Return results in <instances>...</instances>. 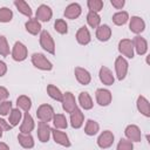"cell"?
I'll list each match as a JSON object with an SVG mask.
<instances>
[{
    "instance_id": "cell-1",
    "label": "cell",
    "mask_w": 150,
    "mask_h": 150,
    "mask_svg": "<svg viewBox=\"0 0 150 150\" xmlns=\"http://www.w3.org/2000/svg\"><path fill=\"white\" fill-rule=\"evenodd\" d=\"M32 63L35 68L41 70H52L53 68L52 62L41 53H34L32 55Z\"/></svg>"
},
{
    "instance_id": "cell-2",
    "label": "cell",
    "mask_w": 150,
    "mask_h": 150,
    "mask_svg": "<svg viewBox=\"0 0 150 150\" xmlns=\"http://www.w3.org/2000/svg\"><path fill=\"white\" fill-rule=\"evenodd\" d=\"M40 45L49 54H55V42L49 32L42 30L40 33Z\"/></svg>"
},
{
    "instance_id": "cell-3",
    "label": "cell",
    "mask_w": 150,
    "mask_h": 150,
    "mask_svg": "<svg viewBox=\"0 0 150 150\" xmlns=\"http://www.w3.org/2000/svg\"><path fill=\"white\" fill-rule=\"evenodd\" d=\"M54 115H55V114H54L53 107H52L50 104H47V103L41 104V105L38 108V110H36V116H38V118H39L41 122H46V123L50 122V121L53 120Z\"/></svg>"
},
{
    "instance_id": "cell-4",
    "label": "cell",
    "mask_w": 150,
    "mask_h": 150,
    "mask_svg": "<svg viewBox=\"0 0 150 150\" xmlns=\"http://www.w3.org/2000/svg\"><path fill=\"white\" fill-rule=\"evenodd\" d=\"M27 55H28L27 47L22 42H20V41L15 42L14 46H13V49H12V57H13V60L18 61V62H21V61L27 59Z\"/></svg>"
},
{
    "instance_id": "cell-5",
    "label": "cell",
    "mask_w": 150,
    "mask_h": 150,
    "mask_svg": "<svg viewBox=\"0 0 150 150\" xmlns=\"http://www.w3.org/2000/svg\"><path fill=\"white\" fill-rule=\"evenodd\" d=\"M128 61L123 57V56H117L115 60V71L117 75V79L120 81L124 80V77L127 76L128 73Z\"/></svg>"
},
{
    "instance_id": "cell-6",
    "label": "cell",
    "mask_w": 150,
    "mask_h": 150,
    "mask_svg": "<svg viewBox=\"0 0 150 150\" xmlns=\"http://www.w3.org/2000/svg\"><path fill=\"white\" fill-rule=\"evenodd\" d=\"M61 103H62V108L66 112H71L75 108H77V104H76V100L74 97V95L70 93V91H66L63 95H62V100H61Z\"/></svg>"
},
{
    "instance_id": "cell-7",
    "label": "cell",
    "mask_w": 150,
    "mask_h": 150,
    "mask_svg": "<svg viewBox=\"0 0 150 150\" xmlns=\"http://www.w3.org/2000/svg\"><path fill=\"white\" fill-rule=\"evenodd\" d=\"M118 52L128 57V59H132L134 57V46H132V41L129 39H122L118 42Z\"/></svg>"
},
{
    "instance_id": "cell-8",
    "label": "cell",
    "mask_w": 150,
    "mask_h": 150,
    "mask_svg": "<svg viewBox=\"0 0 150 150\" xmlns=\"http://www.w3.org/2000/svg\"><path fill=\"white\" fill-rule=\"evenodd\" d=\"M95 96H96V102L101 107H107L111 103L112 97H111V93L108 89H103V88L97 89L95 93Z\"/></svg>"
},
{
    "instance_id": "cell-9",
    "label": "cell",
    "mask_w": 150,
    "mask_h": 150,
    "mask_svg": "<svg viewBox=\"0 0 150 150\" xmlns=\"http://www.w3.org/2000/svg\"><path fill=\"white\" fill-rule=\"evenodd\" d=\"M114 134L109 130H104L97 138V145L101 149H108L114 143Z\"/></svg>"
},
{
    "instance_id": "cell-10",
    "label": "cell",
    "mask_w": 150,
    "mask_h": 150,
    "mask_svg": "<svg viewBox=\"0 0 150 150\" xmlns=\"http://www.w3.org/2000/svg\"><path fill=\"white\" fill-rule=\"evenodd\" d=\"M53 16V12H52V8L47 5H40L36 9V13H35V19H38L39 21H42V22H47L52 19Z\"/></svg>"
},
{
    "instance_id": "cell-11",
    "label": "cell",
    "mask_w": 150,
    "mask_h": 150,
    "mask_svg": "<svg viewBox=\"0 0 150 150\" xmlns=\"http://www.w3.org/2000/svg\"><path fill=\"white\" fill-rule=\"evenodd\" d=\"M74 74H75V77H76L77 82L81 83V84H83V86L89 84L90 81H91V75H90V73H89L87 69L82 68V67H75Z\"/></svg>"
},
{
    "instance_id": "cell-12",
    "label": "cell",
    "mask_w": 150,
    "mask_h": 150,
    "mask_svg": "<svg viewBox=\"0 0 150 150\" xmlns=\"http://www.w3.org/2000/svg\"><path fill=\"white\" fill-rule=\"evenodd\" d=\"M50 134H52V129L48 125V123L40 121L39 124H38V137H39V141L42 142V143L48 142V139L50 137Z\"/></svg>"
},
{
    "instance_id": "cell-13",
    "label": "cell",
    "mask_w": 150,
    "mask_h": 150,
    "mask_svg": "<svg viewBox=\"0 0 150 150\" xmlns=\"http://www.w3.org/2000/svg\"><path fill=\"white\" fill-rule=\"evenodd\" d=\"M125 136H127V139L131 141V142H141V138H142V132L139 130V128L135 124H129L125 130Z\"/></svg>"
},
{
    "instance_id": "cell-14",
    "label": "cell",
    "mask_w": 150,
    "mask_h": 150,
    "mask_svg": "<svg viewBox=\"0 0 150 150\" xmlns=\"http://www.w3.org/2000/svg\"><path fill=\"white\" fill-rule=\"evenodd\" d=\"M129 29L134 34H139L145 29V22L142 18L139 16H131L130 22H129Z\"/></svg>"
},
{
    "instance_id": "cell-15",
    "label": "cell",
    "mask_w": 150,
    "mask_h": 150,
    "mask_svg": "<svg viewBox=\"0 0 150 150\" xmlns=\"http://www.w3.org/2000/svg\"><path fill=\"white\" fill-rule=\"evenodd\" d=\"M84 121V115L82 112V110L80 108H75L71 112H70V124L73 128L79 129L82 127Z\"/></svg>"
},
{
    "instance_id": "cell-16",
    "label": "cell",
    "mask_w": 150,
    "mask_h": 150,
    "mask_svg": "<svg viewBox=\"0 0 150 150\" xmlns=\"http://www.w3.org/2000/svg\"><path fill=\"white\" fill-rule=\"evenodd\" d=\"M81 12H82V8L81 6L77 4V2H73L70 5H68L64 9V16L67 19H70V20H74V19H77L80 15H81Z\"/></svg>"
},
{
    "instance_id": "cell-17",
    "label": "cell",
    "mask_w": 150,
    "mask_h": 150,
    "mask_svg": "<svg viewBox=\"0 0 150 150\" xmlns=\"http://www.w3.org/2000/svg\"><path fill=\"white\" fill-rule=\"evenodd\" d=\"M132 46H134V49L136 50V53L138 55H144L148 52V42L144 38H142L139 35H136L134 38Z\"/></svg>"
},
{
    "instance_id": "cell-18",
    "label": "cell",
    "mask_w": 150,
    "mask_h": 150,
    "mask_svg": "<svg viewBox=\"0 0 150 150\" xmlns=\"http://www.w3.org/2000/svg\"><path fill=\"white\" fill-rule=\"evenodd\" d=\"M52 135H53V138L55 141V143L62 145V146H70V141H69V137L67 136L66 132L59 130V129H52Z\"/></svg>"
},
{
    "instance_id": "cell-19",
    "label": "cell",
    "mask_w": 150,
    "mask_h": 150,
    "mask_svg": "<svg viewBox=\"0 0 150 150\" xmlns=\"http://www.w3.org/2000/svg\"><path fill=\"white\" fill-rule=\"evenodd\" d=\"M98 76H100V80L103 84H105V86H112L114 84L115 77L112 75V71L108 67H101Z\"/></svg>"
},
{
    "instance_id": "cell-20",
    "label": "cell",
    "mask_w": 150,
    "mask_h": 150,
    "mask_svg": "<svg viewBox=\"0 0 150 150\" xmlns=\"http://www.w3.org/2000/svg\"><path fill=\"white\" fill-rule=\"evenodd\" d=\"M34 127H35V123H34L33 117L30 116L29 112H25L23 121H22L21 127H20V132H22V134H30V131H33Z\"/></svg>"
},
{
    "instance_id": "cell-21",
    "label": "cell",
    "mask_w": 150,
    "mask_h": 150,
    "mask_svg": "<svg viewBox=\"0 0 150 150\" xmlns=\"http://www.w3.org/2000/svg\"><path fill=\"white\" fill-rule=\"evenodd\" d=\"M111 36V28L108 26V25H100L97 28H96V38L97 40L102 41V42H105L110 39Z\"/></svg>"
},
{
    "instance_id": "cell-22",
    "label": "cell",
    "mask_w": 150,
    "mask_h": 150,
    "mask_svg": "<svg viewBox=\"0 0 150 150\" xmlns=\"http://www.w3.org/2000/svg\"><path fill=\"white\" fill-rule=\"evenodd\" d=\"M25 27H26V30L32 34V35H38L40 32H41V23L38 19L35 18H30L26 23H25Z\"/></svg>"
},
{
    "instance_id": "cell-23",
    "label": "cell",
    "mask_w": 150,
    "mask_h": 150,
    "mask_svg": "<svg viewBox=\"0 0 150 150\" xmlns=\"http://www.w3.org/2000/svg\"><path fill=\"white\" fill-rule=\"evenodd\" d=\"M137 109L138 111L144 115L145 117H150V105H149V101L144 97V96H138L137 97V102H136Z\"/></svg>"
},
{
    "instance_id": "cell-24",
    "label": "cell",
    "mask_w": 150,
    "mask_h": 150,
    "mask_svg": "<svg viewBox=\"0 0 150 150\" xmlns=\"http://www.w3.org/2000/svg\"><path fill=\"white\" fill-rule=\"evenodd\" d=\"M76 40L82 46H86V45H88L90 42V40H91L90 33H89V30H88V28L86 26H82L77 30V33H76Z\"/></svg>"
},
{
    "instance_id": "cell-25",
    "label": "cell",
    "mask_w": 150,
    "mask_h": 150,
    "mask_svg": "<svg viewBox=\"0 0 150 150\" xmlns=\"http://www.w3.org/2000/svg\"><path fill=\"white\" fill-rule=\"evenodd\" d=\"M18 141L20 145L25 149H32L34 146V138L30 134H22L20 132L18 135Z\"/></svg>"
},
{
    "instance_id": "cell-26",
    "label": "cell",
    "mask_w": 150,
    "mask_h": 150,
    "mask_svg": "<svg viewBox=\"0 0 150 150\" xmlns=\"http://www.w3.org/2000/svg\"><path fill=\"white\" fill-rule=\"evenodd\" d=\"M79 103H80V105H81L84 110H89V109H91L93 105H94L93 100H91L90 95H89L87 91L80 93V95H79Z\"/></svg>"
},
{
    "instance_id": "cell-27",
    "label": "cell",
    "mask_w": 150,
    "mask_h": 150,
    "mask_svg": "<svg viewBox=\"0 0 150 150\" xmlns=\"http://www.w3.org/2000/svg\"><path fill=\"white\" fill-rule=\"evenodd\" d=\"M16 105L19 109L23 110L25 112H28L32 108V101L28 96L26 95H20L18 98H16Z\"/></svg>"
},
{
    "instance_id": "cell-28",
    "label": "cell",
    "mask_w": 150,
    "mask_h": 150,
    "mask_svg": "<svg viewBox=\"0 0 150 150\" xmlns=\"http://www.w3.org/2000/svg\"><path fill=\"white\" fill-rule=\"evenodd\" d=\"M14 5H15V7L18 8V11L21 14H23V15H26L28 18H32V14H33L32 8H30V6L26 1H23V0H15Z\"/></svg>"
},
{
    "instance_id": "cell-29",
    "label": "cell",
    "mask_w": 150,
    "mask_h": 150,
    "mask_svg": "<svg viewBox=\"0 0 150 150\" xmlns=\"http://www.w3.org/2000/svg\"><path fill=\"white\" fill-rule=\"evenodd\" d=\"M129 20V14L128 12L125 11H121V12H117L112 15V22L117 26H123L128 22Z\"/></svg>"
},
{
    "instance_id": "cell-30",
    "label": "cell",
    "mask_w": 150,
    "mask_h": 150,
    "mask_svg": "<svg viewBox=\"0 0 150 150\" xmlns=\"http://www.w3.org/2000/svg\"><path fill=\"white\" fill-rule=\"evenodd\" d=\"M53 123H54V127L55 129H66L68 127V122H67V118L63 114H56L54 115L53 117Z\"/></svg>"
},
{
    "instance_id": "cell-31",
    "label": "cell",
    "mask_w": 150,
    "mask_h": 150,
    "mask_svg": "<svg viewBox=\"0 0 150 150\" xmlns=\"http://www.w3.org/2000/svg\"><path fill=\"white\" fill-rule=\"evenodd\" d=\"M100 130V125L96 121H93V120H88L87 123H86V127H84V132L88 135V136H94Z\"/></svg>"
},
{
    "instance_id": "cell-32",
    "label": "cell",
    "mask_w": 150,
    "mask_h": 150,
    "mask_svg": "<svg viewBox=\"0 0 150 150\" xmlns=\"http://www.w3.org/2000/svg\"><path fill=\"white\" fill-rule=\"evenodd\" d=\"M21 117H22V114H21V110L19 108H15V109H12L11 112H9V120H8V123L11 127H15L19 124V122L21 121Z\"/></svg>"
},
{
    "instance_id": "cell-33",
    "label": "cell",
    "mask_w": 150,
    "mask_h": 150,
    "mask_svg": "<svg viewBox=\"0 0 150 150\" xmlns=\"http://www.w3.org/2000/svg\"><path fill=\"white\" fill-rule=\"evenodd\" d=\"M47 94L49 95V97H52L53 100H55V101H60L61 102V100H62V93H61V90L56 87V86H54V84H48L47 86Z\"/></svg>"
},
{
    "instance_id": "cell-34",
    "label": "cell",
    "mask_w": 150,
    "mask_h": 150,
    "mask_svg": "<svg viewBox=\"0 0 150 150\" xmlns=\"http://www.w3.org/2000/svg\"><path fill=\"white\" fill-rule=\"evenodd\" d=\"M87 22L91 28H97L101 23V18L98 15V13H94V12H88L87 14Z\"/></svg>"
},
{
    "instance_id": "cell-35",
    "label": "cell",
    "mask_w": 150,
    "mask_h": 150,
    "mask_svg": "<svg viewBox=\"0 0 150 150\" xmlns=\"http://www.w3.org/2000/svg\"><path fill=\"white\" fill-rule=\"evenodd\" d=\"M87 5H88L89 11L94 12V13H98L103 8V1L102 0H88Z\"/></svg>"
},
{
    "instance_id": "cell-36",
    "label": "cell",
    "mask_w": 150,
    "mask_h": 150,
    "mask_svg": "<svg viewBox=\"0 0 150 150\" xmlns=\"http://www.w3.org/2000/svg\"><path fill=\"white\" fill-rule=\"evenodd\" d=\"M54 28L59 34H67L68 33V25L63 19H57L54 22Z\"/></svg>"
},
{
    "instance_id": "cell-37",
    "label": "cell",
    "mask_w": 150,
    "mask_h": 150,
    "mask_svg": "<svg viewBox=\"0 0 150 150\" xmlns=\"http://www.w3.org/2000/svg\"><path fill=\"white\" fill-rule=\"evenodd\" d=\"M13 18V12L8 7L0 8V22H9Z\"/></svg>"
},
{
    "instance_id": "cell-38",
    "label": "cell",
    "mask_w": 150,
    "mask_h": 150,
    "mask_svg": "<svg viewBox=\"0 0 150 150\" xmlns=\"http://www.w3.org/2000/svg\"><path fill=\"white\" fill-rule=\"evenodd\" d=\"M116 150H134V144L131 141H129L127 138H121L117 144Z\"/></svg>"
},
{
    "instance_id": "cell-39",
    "label": "cell",
    "mask_w": 150,
    "mask_h": 150,
    "mask_svg": "<svg viewBox=\"0 0 150 150\" xmlns=\"http://www.w3.org/2000/svg\"><path fill=\"white\" fill-rule=\"evenodd\" d=\"M9 54V46L4 35H0V55L7 56Z\"/></svg>"
},
{
    "instance_id": "cell-40",
    "label": "cell",
    "mask_w": 150,
    "mask_h": 150,
    "mask_svg": "<svg viewBox=\"0 0 150 150\" xmlns=\"http://www.w3.org/2000/svg\"><path fill=\"white\" fill-rule=\"evenodd\" d=\"M12 110V102L11 101H4L0 103V115L6 116L11 112Z\"/></svg>"
},
{
    "instance_id": "cell-41",
    "label": "cell",
    "mask_w": 150,
    "mask_h": 150,
    "mask_svg": "<svg viewBox=\"0 0 150 150\" xmlns=\"http://www.w3.org/2000/svg\"><path fill=\"white\" fill-rule=\"evenodd\" d=\"M8 96H9L8 90L5 87H0V103L4 102V101H6L8 98Z\"/></svg>"
},
{
    "instance_id": "cell-42",
    "label": "cell",
    "mask_w": 150,
    "mask_h": 150,
    "mask_svg": "<svg viewBox=\"0 0 150 150\" xmlns=\"http://www.w3.org/2000/svg\"><path fill=\"white\" fill-rule=\"evenodd\" d=\"M110 4H111L112 7H115L116 9H122V7L124 6L125 1H124V0H111Z\"/></svg>"
},
{
    "instance_id": "cell-43",
    "label": "cell",
    "mask_w": 150,
    "mask_h": 150,
    "mask_svg": "<svg viewBox=\"0 0 150 150\" xmlns=\"http://www.w3.org/2000/svg\"><path fill=\"white\" fill-rule=\"evenodd\" d=\"M7 73V64L4 61H0V77H2Z\"/></svg>"
},
{
    "instance_id": "cell-44",
    "label": "cell",
    "mask_w": 150,
    "mask_h": 150,
    "mask_svg": "<svg viewBox=\"0 0 150 150\" xmlns=\"http://www.w3.org/2000/svg\"><path fill=\"white\" fill-rule=\"evenodd\" d=\"M0 127L4 129V131L12 129V127L9 125V123H8V122H6V121H5V120H2V118H0Z\"/></svg>"
},
{
    "instance_id": "cell-45",
    "label": "cell",
    "mask_w": 150,
    "mask_h": 150,
    "mask_svg": "<svg viewBox=\"0 0 150 150\" xmlns=\"http://www.w3.org/2000/svg\"><path fill=\"white\" fill-rule=\"evenodd\" d=\"M0 150H9V146L4 143V142H0Z\"/></svg>"
},
{
    "instance_id": "cell-46",
    "label": "cell",
    "mask_w": 150,
    "mask_h": 150,
    "mask_svg": "<svg viewBox=\"0 0 150 150\" xmlns=\"http://www.w3.org/2000/svg\"><path fill=\"white\" fill-rule=\"evenodd\" d=\"M2 134H4V129L0 127V138H1V136H2Z\"/></svg>"
}]
</instances>
